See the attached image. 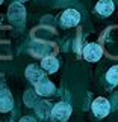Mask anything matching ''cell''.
I'll return each instance as SVG.
<instances>
[{
  "label": "cell",
  "instance_id": "cell-1",
  "mask_svg": "<svg viewBox=\"0 0 118 122\" xmlns=\"http://www.w3.org/2000/svg\"><path fill=\"white\" fill-rule=\"evenodd\" d=\"M51 119L55 122H67L71 116V106L67 102H58L51 109Z\"/></svg>",
  "mask_w": 118,
  "mask_h": 122
},
{
  "label": "cell",
  "instance_id": "cell-2",
  "mask_svg": "<svg viewBox=\"0 0 118 122\" xmlns=\"http://www.w3.org/2000/svg\"><path fill=\"white\" fill-rule=\"evenodd\" d=\"M91 109L94 112V115L98 116V118H105L111 113V102L103 97H98L92 101V106Z\"/></svg>",
  "mask_w": 118,
  "mask_h": 122
},
{
  "label": "cell",
  "instance_id": "cell-3",
  "mask_svg": "<svg viewBox=\"0 0 118 122\" xmlns=\"http://www.w3.org/2000/svg\"><path fill=\"white\" fill-rule=\"evenodd\" d=\"M101 54H103V50L97 42H91V44L85 45V48H83V57L88 62H97L101 57Z\"/></svg>",
  "mask_w": 118,
  "mask_h": 122
},
{
  "label": "cell",
  "instance_id": "cell-4",
  "mask_svg": "<svg viewBox=\"0 0 118 122\" xmlns=\"http://www.w3.org/2000/svg\"><path fill=\"white\" fill-rule=\"evenodd\" d=\"M79 21H80V14L76 9H67L61 15V24L64 27H74L79 24Z\"/></svg>",
  "mask_w": 118,
  "mask_h": 122
},
{
  "label": "cell",
  "instance_id": "cell-5",
  "mask_svg": "<svg viewBox=\"0 0 118 122\" xmlns=\"http://www.w3.org/2000/svg\"><path fill=\"white\" fill-rule=\"evenodd\" d=\"M24 15H26V9L21 3H14L9 6V11H8V17L9 20L14 21V23H21L24 21Z\"/></svg>",
  "mask_w": 118,
  "mask_h": 122
},
{
  "label": "cell",
  "instance_id": "cell-6",
  "mask_svg": "<svg viewBox=\"0 0 118 122\" xmlns=\"http://www.w3.org/2000/svg\"><path fill=\"white\" fill-rule=\"evenodd\" d=\"M35 92L38 93L39 97H49V95H51V93L55 92V84L51 83L49 78L44 77L39 83L35 84Z\"/></svg>",
  "mask_w": 118,
  "mask_h": 122
},
{
  "label": "cell",
  "instance_id": "cell-7",
  "mask_svg": "<svg viewBox=\"0 0 118 122\" xmlns=\"http://www.w3.org/2000/svg\"><path fill=\"white\" fill-rule=\"evenodd\" d=\"M26 77L29 78V81L32 84H36V83H39L45 76H44V72H42L41 68L35 66V65H29V66L26 68Z\"/></svg>",
  "mask_w": 118,
  "mask_h": 122
},
{
  "label": "cell",
  "instance_id": "cell-8",
  "mask_svg": "<svg viewBox=\"0 0 118 122\" xmlns=\"http://www.w3.org/2000/svg\"><path fill=\"white\" fill-rule=\"evenodd\" d=\"M14 106V100H12V95L9 93L8 89H2L0 91V112L6 113L12 109Z\"/></svg>",
  "mask_w": 118,
  "mask_h": 122
},
{
  "label": "cell",
  "instance_id": "cell-9",
  "mask_svg": "<svg viewBox=\"0 0 118 122\" xmlns=\"http://www.w3.org/2000/svg\"><path fill=\"white\" fill-rule=\"evenodd\" d=\"M114 2L112 0H100L97 5H96V11L103 17H109L112 12H114Z\"/></svg>",
  "mask_w": 118,
  "mask_h": 122
},
{
  "label": "cell",
  "instance_id": "cell-10",
  "mask_svg": "<svg viewBox=\"0 0 118 122\" xmlns=\"http://www.w3.org/2000/svg\"><path fill=\"white\" fill-rule=\"evenodd\" d=\"M41 68L44 69L45 72H56L58 71V68H59V63H58V60H56L55 57H51V56H47V57H44L41 60Z\"/></svg>",
  "mask_w": 118,
  "mask_h": 122
},
{
  "label": "cell",
  "instance_id": "cell-11",
  "mask_svg": "<svg viewBox=\"0 0 118 122\" xmlns=\"http://www.w3.org/2000/svg\"><path fill=\"white\" fill-rule=\"evenodd\" d=\"M51 109L53 107H50V104L47 101H41L36 104V112H38V115L41 118H47V116L51 115Z\"/></svg>",
  "mask_w": 118,
  "mask_h": 122
},
{
  "label": "cell",
  "instance_id": "cell-12",
  "mask_svg": "<svg viewBox=\"0 0 118 122\" xmlns=\"http://www.w3.org/2000/svg\"><path fill=\"white\" fill-rule=\"evenodd\" d=\"M24 104L29 107H36V104H38V93L35 91H27L24 93Z\"/></svg>",
  "mask_w": 118,
  "mask_h": 122
},
{
  "label": "cell",
  "instance_id": "cell-13",
  "mask_svg": "<svg viewBox=\"0 0 118 122\" xmlns=\"http://www.w3.org/2000/svg\"><path fill=\"white\" fill-rule=\"evenodd\" d=\"M106 78L111 84H118V65L112 66L106 74Z\"/></svg>",
  "mask_w": 118,
  "mask_h": 122
},
{
  "label": "cell",
  "instance_id": "cell-14",
  "mask_svg": "<svg viewBox=\"0 0 118 122\" xmlns=\"http://www.w3.org/2000/svg\"><path fill=\"white\" fill-rule=\"evenodd\" d=\"M20 122H35V119L32 118V116H23L20 119Z\"/></svg>",
  "mask_w": 118,
  "mask_h": 122
},
{
  "label": "cell",
  "instance_id": "cell-15",
  "mask_svg": "<svg viewBox=\"0 0 118 122\" xmlns=\"http://www.w3.org/2000/svg\"><path fill=\"white\" fill-rule=\"evenodd\" d=\"M17 2H18V3H21V2H26V0H17Z\"/></svg>",
  "mask_w": 118,
  "mask_h": 122
},
{
  "label": "cell",
  "instance_id": "cell-16",
  "mask_svg": "<svg viewBox=\"0 0 118 122\" xmlns=\"http://www.w3.org/2000/svg\"><path fill=\"white\" fill-rule=\"evenodd\" d=\"M2 2H3V0H0V3H2Z\"/></svg>",
  "mask_w": 118,
  "mask_h": 122
}]
</instances>
